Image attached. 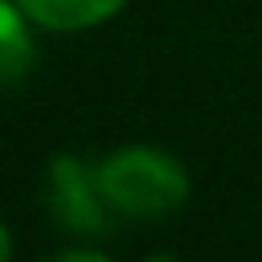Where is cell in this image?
<instances>
[{"label":"cell","mask_w":262,"mask_h":262,"mask_svg":"<svg viewBox=\"0 0 262 262\" xmlns=\"http://www.w3.org/2000/svg\"><path fill=\"white\" fill-rule=\"evenodd\" d=\"M33 37H29V16L16 0H0V86L20 82L33 70Z\"/></svg>","instance_id":"obj_4"},{"label":"cell","mask_w":262,"mask_h":262,"mask_svg":"<svg viewBox=\"0 0 262 262\" xmlns=\"http://www.w3.org/2000/svg\"><path fill=\"white\" fill-rule=\"evenodd\" d=\"M102 196L123 217H168L188 201V172L156 147H119L98 164Z\"/></svg>","instance_id":"obj_1"},{"label":"cell","mask_w":262,"mask_h":262,"mask_svg":"<svg viewBox=\"0 0 262 262\" xmlns=\"http://www.w3.org/2000/svg\"><path fill=\"white\" fill-rule=\"evenodd\" d=\"M8 258H12V237H8V229L0 221V262H8Z\"/></svg>","instance_id":"obj_6"},{"label":"cell","mask_w":262,"mask_h":262,"mask_svg":"<svg viewBox=\"0 0 262 262\" xmlns=\"http://www.w3.org/2000/svg\"><path fill=\"white\" fill-rule=\"evenodd\" d=\"M57 258H61V262H74V258H82V262H102L98 250H61Z\"/></svg>","instance_id":"obj_5"},{"label":"cell","mask_w":262,"mask_h":262,"mask_svg":"<svg viewBox=\"0 0 262 262\" xmlns=\"http://www.w3.org/2000/svg\"><path fill=\"white\" fill-rule=\"evenodd\" d=\"M49 209L61 225L78 229V233H98L106 225V196L98 184V164L86 168L78 156H53L49 160Z\"/></svg>","instance_id":"obj_2"},{"label":"cell","mask_w":262,"mask_h":262,"mask_svg":"<svg viewBox=\"0 0 262 262\" xmlns=\"http://www.w3.org/2000/svg\"><path fill=\"white\" fill-rule=\"evenodd\" d=\"M25 8V16L41 29H53V33H78V29H90V25H102L111 20L127 0H16Z\"/></svg>","instance_id":"obj_3"}]
</instances>
